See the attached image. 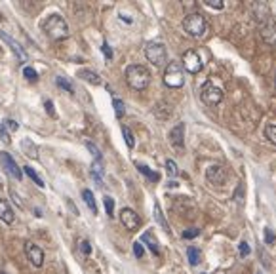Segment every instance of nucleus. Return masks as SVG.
<instances>
[{
  "mask_svg": "<svg viewBox=\"0 0 276 274\" xmlns=\"http://www.w3.org/2000/svg\"><path fill=\"white\" fill-rule=\"evenodd\" d=\"M40 29H42L44 33H46V36L51 38V40H65V38H69V25H67V21L59 14L48 15V17L40 23Z\"/></svg>",
  "mask_w": 276,
  "mask_h": 274,
  "instance_id": "nucleus-1",
  "label": "nucleus"
},
{
  "mask_svg": "<svg viewBox=\"0 0 276 274\" xmlns=\"http://www.w3.org/2000/svg\"><path fill=\"white\" fill-rule=\"evenodd\" d=\"M126 82L130 84V88L143 92L149 84H151V72L143 65H130L126 69Z\"/></svg>",
  "mask_w": 276,
  "mask_h": 274,
  "instance_id": "nucleus-2",
  "label": "nucleus"
},
{
  "mask_svg": "<svg viewBox=\"0 0 276 274\" xmlns=\"http://www.w3.org/2000/svg\"><path fill=\"white\" fill-rule=\"evenodd\" d=\"M183 29L189 36H195V38H200V36L206 35V31H208V21H206V17L202 14H189L185 15V19H183Z\"/></svg>",
  "mask_w": 276,
  "mask_h": 274,
  "instance_id": "nucleus-3",
  "label": "nucleus"
},
{
  "mask_svg": "<svg viewBox=\"0 0 276 274\" xmlns=\"http://www.w3.org/2000/svg\"><path fill=\"white\" fill-rule=\"evenodd\" d=\"M223 90L213 82V80H206L204 82V86L200 88V99H202L204 105H208V107H217L219 103L223 101Z\"/></svg>",
  "mask_w": 276,
  "mask_h": 274,
  "instance_id": "nucleus-4",
  "label": "nucleus"
},
{
  "mask_svg": "<svg viewBox=\"0 0 276 274\" xmlns=\"http://www.w3.org/2000/svg\"><path fill=\"white\" fill-rule=\"evenodd\" d=\"M145 58L154 67L168 65V50L162 42H149L145 46Z\"/></svg>",
  "mask_w": 276,
  "mask_h": 274,
  "instance_id": "nucleus-5",
  "label": "nucleus"
},
{
  "mask_svg": "<svg viewBox=\"0 0 276 274\" xmlns=\"http://www.w3.org/2000/svg\"><path fill=\"white\" fill-rule=\"evenodd\" d=\"M164 84L168 88H181L185 84V74H183V69L179 63H168L166 71H164Z\"/></svg>",
  "mask_w": 276,
  "mask_h": 274,
  "instance_id": "nucleus-6",
  "label": "nucleus"
},
{
  "mask_svg": "<svg viewBox=\"0 0 276 274\" xmlns=\"http://www.w3.org/2000/svg\"><path fill=\"white\" fill-rule=\"evenodd\" d=\"M183 67H185V71L190 72V74H197V72L202 71V59H200V56H198L195 50H189L183 53Z\"/></svg>",
  "mask_w": 276,
  "mask_h": 274,
  "instance_id": "nucleus-7",
  "label": "nucleus"
},
{
  "mask_svg": "<svg viewBox=\"0 0 276 274\" xmlns=\"http://www.w3.org/2000/svg\"><path fill=\"white\" fill-rule=\"evenodd\" d=\"M120 223L128 229V231H137L139 227H141V217L130 208H124L120 211Z\"/></svg>",
  "mask_w": 276,
  "mask_h": 274,
  "instance_id": "nucleus-8",
  "label": "nucleus"
},
{
  "mask_svg": "<svg viewBox=\"0 0 276 274\" xmlns=\"http://www.w3.org/2000/svg\"><path fill=\"white\" fill-rule=\"evenodd\" d=\"M25 253H27V257H29L31 265L33 267H42L44 265V252L40 245H37L35 242H27L25 244Z\"/></svg>",
  "mask_w": 276,
  "mask_h": 274,
  "instance_id": "nucleus-9",
  "label": "nucleus"
},
{
  "mask_svg": "<svg viewBox=\"0 0 276 274\" xmlns=\"http://www.w3.org/2000/svg\"><path fill=\"white\" fill-rule=\"evenodd\" d=\"M0 40H4V42H6L8 46H10V50L14 51L15 58L19 59L21 63H27V59H29V58H27V51L23 50V46H21L19 42H17L15 38H12L10 35H6L4 31H0Z\"/></svg>",
  "mask_w": 276,
  "mask_h": 274,
  "instance_id": "nucleus-10",
  "label": "nucleus"
},
{
  "mask_svg": "<svg viewBox=\"0 0 276 274\" xmlns=\"http://www.w3.org/2000/svg\"><path fill=\"white\" fill-rule=\"evenodd\" d=\"M0 164H2V168L6 170V173H10L12 177H15V179H21V170H19V166L15 164V160L12 158V154H8V152H0Z\"/></svg>",
  "mask_w": 276,
  "mask_h": 274,
  "instance_id": "nucleus-11",
  "label": "nucleus"
},
{
  "mask_svg": "<svg viewBox=\"0 0 276 274\" xmlns=\"http://www.w3.org/2000/svg\"><path fill=\"white\" fill-rule=\"evenodd\" d=\"M206 179L211 185H225L227 181V170L223 166H210L206 170Z\"/></svg>",
  "mask_w": 276,
  "mask_h": 274,
  "instance_id": "nucleus-12",
  "label": "nucleus"
},
{
  "mask_svg": "<svg viewBox=\"0 0 276 274\" xmlns=\"http://www.w3.org/2000/svg\"><path fill=\"white\" fill-rule=\"evenodd\" d=\"M170 141H172L175 149L185 147V124H177L174 130L170 131Z\"/></svg>",
  "mask_w": 276,
  "mask_h": 274,
  "instance_id": "nucleus-13",
  "label": "nucleus"
},
{
  "mask_svg": "<svg viewBox=\"0 0 276 274\" xmlns=\"http://www.w3.org/2000/svg\"><path fill=\"white\" fill-rule=\"evenodd\" d=\"M0 221H4L6 225H12L15 221L14 209H12V206L4 198H0Z\"/></svg>",
  "mask_w": 276,
  "mask_h": 274,
  "instance_id": "nucleus-14",
  "label": "nucleus"
},
{
  "mask_svg": "<svg viewBox=\"0 0 276 274\" xmlns=\"http://www.w3.org/2000/svg\"><path fill=\"white\" fill-rule=\"evenodd\" d=\"M78 76L82 80L90 82V84H94V86H99V84H101V76H99L97 72L90 71V69H82V71H78Z\"/></svg>",
  "mask_w": 276,
  "mask_h": 274,
  "instance_id": "nucleus-15",
  "label": "nucleus"
},
{
  "mask_svg": "<svg viewBox=\"0 0 276 274\" xmlns=\"http://www.w3.org/2000/svg\"><path fill=\"white\" fill-rule=\"evenodd\" d=\"M263 38L267 40L269 44H276V23L274 21H269L265 27H263Z\"/></svg>",
  "mask_w": 276,
  "mask_h": 274,
  "instance_id": "nucleus-16",
  "label": "nucleus"
},
{
  "mask_svg": "<svg viewBox=\"0 0 276 274\" xmlns=\"http://www.w3.org/2000/svg\"><path fill=\"white\" fill-rule=\"evenodd\" d=\"M21 149L27 152V154H29L31 158H35V160L38 158V147L33 143L31 139H23V141H21Z\"/></svg>",
  "mask_w": 276,
  "mask_h": 274,
  "instance_id": "nucleus-17",
  "label": "nucleus"
},
{
  "mask_svg": "<svg viewBox=\"0 0 276 274\" xmlns=\"http://www.w3.org/2000/svg\"><path fill=\"white\" fill-rule=\"evenodd\" d=\"M82 198H84L86 206L90 208V211H92V213H97V204H95L94 193H92V190H88V188H84V190H82Z\"/></svg>",
  "mask_w": 276,
  "mask_h": 274,
  "instance_id": "nucleus-18",
  "label": "nucleus"
},
{
  "mask_svg": "<svg viewBox=\"0 0 276 274\" xmlns=\"http://www.w3.org/2000/svg\"><path fill=\"white\" fill-rule=\"evenodd\" d=\"M143 242L145 244H149V248H151V252L154 253V255H158V242H156V238H154V234L151 231L145 232L143 234Z\"/></svg>",
  "mask_w": 276,
  "mask_h": 274,
  "instance_id": "nucleus-19",
  "label": "nucleus"
},
{
  "mask_svg": "<svg viewBox=\"0 0 276 274\" xmlns=\"http://www.w3.org/2000/svg\"><path fill=\"white\" fill-rule=\"evenodd\" d=\"M187 257H189V263L192 267H197L198 263H200V250L195 248V245H190L189 250H187Z\"/></svg>",
  "mask_w": 276,
  "mask_h": 274,
  "instance_id": "nucleus-20",
  "label": "nucleus"
},
{
  "mask_svg": "<svg viewBox=\"0 0 276 274\" xmlns=\"http://www.w3.org/2000/svg\"><path fill=\"white\" fill-rule=\"evenodd\" d=\"M92 175H94V179L97 183H101V175H103V164L99 160H95L94 164H92Z\"/></svg>",
  "mask_w": 276,
  "mask_h": 274,
  "instance_id": "nucleus-21",
  "label": "nucleus"
},
{
  "mask_svg": "<svg viewBox=\"0 0 276 274\" xmlns=\"http://www.w3.org/2000/svg\"><path fill=\"white\" fill-rule=\"evenodd\" d=\"M154 217H156V221H158V223L162 225V229H164L166 232H170V225L166 223V219H164V215H162V209H160L158 204L154 206Z\"/></svg>",
  "mask_w": 276,
  "mask_h": 274,
  "instance_id": "nucleus-22",
  "label": "nucleus"
},
{
  "mask_svg": "<svg viewBox=\"0 0 276 274\" xmlns=\"http://www.w3.org/2000/svg\"><path fill=\"white\" fill-rule=\"evenodd\" d=\"M23 172L27 173V177H31V179H33L35 183H37L38 187H44V181L40 179V177H38V173L35 172V170H33L31 166H25V168H23Z\"/></svg>",
  "mask_w": 276,
  "mask_h": 274,
  "instance_id": "nucleus-23",
  "label": "nucleus"
},
{
  "mask_svg": "<svg viewBox=\"0 0 276 274\" xmlns=\"http://www.w3.org/2000/svg\"><path fill=\"white\" fill-rule=\"evenodd\" d=\"M265 137H267L272 145H276V124L265 126Z\"/></svg>",
  "mask_w": 276,
  "mask_h": 274,
  "instance_id": "nucleus-24",
  "label": "nucleus"
},
{
  "mask_svg": "<svg viewBox=\"0 0 276 274\" xmlns=\"http://www.w3.org/2000/svg\"><path fill=\"white\" fill-rule=\"evenodd\" d=\"M56 84H58L59 88H63V90H67L69 94H74L73 84H71V82H69L67 78H63V76H58V78H56Z\"/></svg>",
  "mask_w": 276,
  "mask_h": 274,
  "instance_id": "nucleus-25",
  "label": "nucleus"
},
{
  "mask_svg": "<svg viewBox=\"0 0 276 274\" xmlns=\"http://www.w3.org/2000/svg\"><path fill=\"white\" fill-rule=\"evenodd\" d=\"M137 168H139V172L143 173V175H147L151 181H158L160 179V175L158 173H154V172H151V168H147V166H143V164H137Z\"/></svg>",
  "mask_w": 276,
  "mask_h": 274,
  "instance_id": "nucleus-26",
  "label": "nucleus"
},
{
  "mask_svg": "<svg viewBox=\"0 0 276 274\" xmlns=\"http://www.w3.org/2000/svg\"><path fill=\"white\" fill-rule=\"evenodd\" d=\"M122 133H124V139H126V145H128V149H133L135 147V139H133V133L130 131V128H122Z\"/></svg>",
  "mask_w": 276,
  "mask_h": 274,
  "instance_id": "nucleus-27",
  "label": "nucleus"
},
{
  "mask_svg": "<svg viewBox=\"0 0 276 274\" xmlns=\"http://www.w3.org/2000/svg\"><path fill=\"white\" fill-rule=\"evenodd\" d=\"M113 107H115V113H117L118 118H122L124 116V101L122 99H118V97H113Z\"/></svg>",
  "mask_w": 276,
  "mask_h": 274,
  "instance_id": "nucleus-28",
  "label": "nucleus"
},
{
  "mask_svg": "<svg viewBox=\"0 0 276 274\" xmlns=\"http://www.w3.org/2000/svg\"><path fill=\"white\" fill-rule=\"evenodd\" d=\"M23 76H25L27 80H31V82H37V80H38V72L35 71L33 67H25V69H23Z\"/></svg>",
  "mask_w": 276,
  "mask_h": 274,
  "instance_id": "nucleus-29",
  "label": "nucleus"
},
{
  "mask_svg": "<svg viewBox=\"0 0 276 274\" xmlns=\"http://www.w3.org/2000/svg\"><path fill=\"white\" fill-rule=\"evenodd\" d=\"M103 204H105V211H107V215L113 217V213H115V200H113L111 196H105V198H103Z\"/></svg>",
  "mask_w": 276,
  "mask_h": 274,
  "instance_id": "nucleus-30",
  "label": "nucleus"
},
{
  "mask_svg": "<svg viewBox=\"0 0 276 274\" xmlns=\"http://www.w3.org/2000/svg\"><path fill=\"white\" fill-rule=\"evenodd\" d=\"M78 250L82 255H90L92 253V245H90L88 240H78Z\"/></svg>",
  "mask_w": 276,
  "mask_h": 274,
  "instance_id": "nucleus-31",
  "label": "nucleus"
},
{
  "mask_svg": "<svg viewBox=\"0 0 276 274\" xmlns=\"http://www.w3.org/2000/svg\"><path fill=\"white\" fill-rule=\"evenodd\" d=\"M86 147H88V151L94 154V158L101 162V151H99V149H97V147H95L94 143H86Z\"/></svg>",
  "mask_w": 276,
  "mask_h": 274,
  "instance_id": "nucleus-32",
  "label": "nucleus"
},
{
  "mask_svg": "<svg viewBox=\"0 0 276 274\" xmlns=\"http://www.w3.org/2000/svg\"><path fill=\"white\" fill-rule=\"evenodd\" d=\"M198 234H200V231H198V229H195V227H192V229H187V231L183 232V238H185V240L197 238Z\"/></svg>",
  "mask_w": 276,
  "mask_h": 274,
  "instance_id": "nucleus-33",
  "label": "nucleus"
},
{
  "mask_svg": "<svg viewBox=\"0 0 276 274\" xmlns=\"http://www.w3.org/2000/svg\"><path fill=\"white\" fill-rule=\"evenodd\" d=\"M238 252H240V257H247V255H250V244H247V242H240Z\"/></svg>",
  "mask_w": 276,
  "mask_h": 274,
  "instance_id": "nucleus-34",
  "label": "nucleus"
},
{
  "mask_svg": "<svg viewBox=\"0 0 276 274\" xmlns=\"http://www.w3.org/2000/svg\"><path fill=\"white\" fill-rule=\"evenodd\" d=\"M204 4H206V6H210V8H213V10H223V6H225L221 0H206Z\"/></svg>",
  "mask_w": 276,
  "mask_h": 274,
  "instance_id": "nucleus-35",
  "label": "nucleus"
},
{
  "mask_svg": "<svg viewBox=\"0 0 276 274\" xmlns=\"http://www.w3.org/2000/svg\"><path fill=\"white\" fill-rule=\"evenodd\" d=\"M166 170L170 175H177V164L174 160H166Z\"/></svg>",
  "mask_w": 276,
  "mask_h": 274,
  "instance_id": "nucleus-36",
  "label": "nucleus"
},
{
  "mask_svg": "<svg viewBox=\"0 0 276 274\" xmlns=\"http://www.w3.org/2000/svg\"><path fill=\"white\" fill-rule=\"evenodd\" d=\"M265 242H267V244H274L276 242V236H274V232L270 231V229H265Z\"/></svg>",
  "mask_w": 276,
  "mask_h": 274,
  "instance_id": "nucleus-37",
  "label": "nucleus"
},
{
  "mask_svg": "<svg viewBox=\"0 0 276 274\" xmlns=\"http://www.w3.org/2000/svg\"><path fill=\"white\" fill-rule=\"evenodd\" d=\"M133 253H135V257H137V259H141V257H143V245L139 244V242H135V244H133Z\"/></svg>",
  "mask_w": 276,
  "mask_h": 274,
  "instance_id": "nucleus-38",
  "label": "nucleus"
},
{
  "mask_svg": "<svg viewBox=\"0 0 276 274\" xmlns=\"http://www.w3.org/2000/svg\"><path fill=\"white\" fill-rule=\"evenodd\" d=\"M101 51H103V53H105V58L109 59V61H111V59H113V51H111L109 44H107V42H103V46H101Z\"/></svg>",
  "mask_w": 276,
  "mask_h": 274,
  "instance_id": "nucleus-39",
  "label": "nucleus"
},
{
  "mask_svg": "<svg viewBox=\"0 0 276 274\" xmlns=\"http://www.w3.org/2000/svg\"><path fill=\"white\" fill-rule=\"evenodd\" d=\"M4 124H6V128L10 131H17V128H19V126H17V122H15V120H12V118H8Z\"/></svg>",
  "mask_w": 276,
  "mask_h": 274,
  "instance_id": "nucleus-40",
  "label": "nucleus"
},
{
  "mask_svg": "<svg viewBox=\"0 0 276 274\" xmlns=\"http://www.w3.org/2000/svg\"><path fill=\"white\" fill-rule=\"evenodd\" d=\"M0 139H2L4 143H10V135H8V131L4 130V124H0Z\"/></svg>",
  "mask_w": 276,
  "mask_h": 274,
  "instance_id": "nucleus-41",
  "label": "nucleus"
},
{
  "mask_svg": "<svg viewBox=\"0 0 276 274\" xmlns=\"http://www.w3.org/2000/svg\"><path fill=\"white\" fill-rule=\"evenodd\" d=\"M44 105H46V111H48V115H50V116H56V111H53V103H51L50 99L44 103Z\"/></svg>",
  "mask_w": 276,
  "mask_h": 274,
  "instance_id": "nucleus-42",
  "label": "nucleus"
},
{
  "mask_svg": "<svg viewBox=\"0 0 276 274\" xmlns=\"http://www.w3.org/2000/svg\"><path fill=\"white\" fill-rule=\"evenodd\" d=\"M202 274H206V272H202Z\"/></svg>",
  "mask_w": 276,
  "mask_h": 274,
  "instance_id": "nucleus-43",
  "label": "nucleus"
}]
</instances>
